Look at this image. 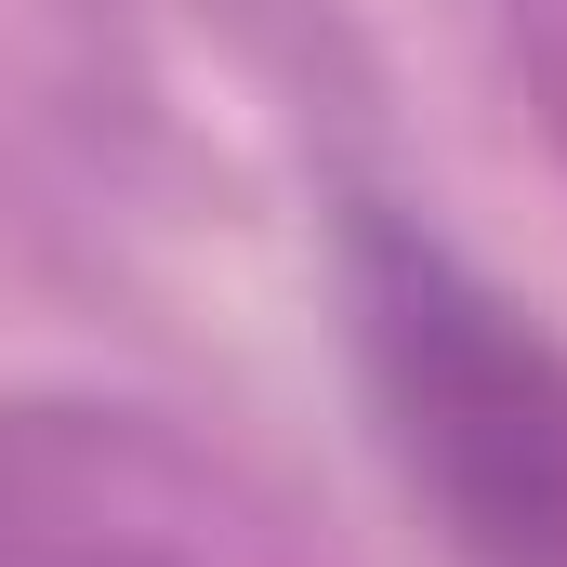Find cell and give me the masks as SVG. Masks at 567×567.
<instances>
[{"label":"cell","mask_w":567,"mask_h":567,"mask_svg":"<svg viewBox=\"0 0 567 567\" xmlns=\"http://www.w3.org/2000/svg\"><path fill=\"white\" fill-rule=\"evenodd\" d=\"M370 435L449 567H567V343L435 225H343Z\"/></svg>","instance_id":"obj_1"},{"label":"cell","mask_w":567,"mask_h":567,"mask_svg":"<svg viewBox=\"0 0 567 567\" xmlns=\"http://www.w3.org/2000/svg\"><path fill=\"white\" fill-rule=\"evenodd\" d=\"M0 567H251L212 488L120 410L0 423Z\"/></svg>","instance_id":"obj_2"}]
</instances>
